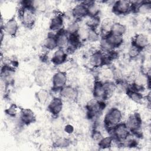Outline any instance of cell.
Segmentation results:
<instances>
[{"label": "cell", "mask_w": 151, "mask_h": 151, "mask_svg": "<svg viewBox=\"0 0 151 151\" xmlns=\"http://www.w3.org/2000/svg\"><path fill=\"white\" fill-rule=\"evenodd\" d=\"M20 121L24 124H29L35 120V116L32 110L29 109H22L19 113Z\"/></svg>", "instance_id": "cell-19"}, {"label": "cell", "mask_w": 151, "mask_h": 151, "mask_svg": "<svg viewBox=\"0 0 151 151\" xmlns=\"http://www.w3.org/2000/svg\"><path fill=\"white\" fill-rule=\"evenodd\" d=\"M92 93L94 98L99 100L104 101L105 99H107L103 84L102 82L99 80H96V81H94V85L93 86Z\"/></svg>", "instance_id": "cell-17"}, {"label": "cell", "mask_w": 151, "mask_h": 151, "mask_svg": "<svg viewBox=\"0 0 151 151\" xmlns=\"http://www.w3.org/2000/svg\"><path fill=\"white\" fill-rule=\"evenodd\" d=\"M141 51H142L140 50H139L138 48H137L136 47H135L134 45L132 44V45L129 48L128 55H129V57L132 59L136 58L139 55Z\"/></svg>", "instance_id": "cell-37"}, {"label": "cell", "mask_w": 151, "mask_h": 151, "mask_svg": "<svg viewBox=\"0 0 151 151\" xmlns=\"http://www.w3.org/2000/svg\"><path fill=\"white\" fill-rule=\"evenodd\" d=\"M87 6V16L89 17H99L100 12V5L95 1H91V2Z\"/></svg>", "instance_id": "cell-26"}, {"label": "cell", "mask_w": 151, "mask_h": 151, "mask_svg": "<svg viewBox=\"0 0 151 151\" xmlns=\"http://www.w3.org/2000/svg\"><path fill=\"white\" fill-rule=\"evenodd\" d=\"M70 140L64 137H58L54 142V146L57 147L64 148L69 146Z\"/></svg>", "instance_id": "cell-34"}, {"label": "cell", "mask_w": 151, "mask_h": 151, "mask_svg": "<svg viewBox=\"0 0 151 151\" xmlns=\"http://www.w3.org/2000/svg\"><path fill=\"white\" fill-rule=\"evenodd\" d=\"M104 137L103 134L100 131L97 129H94L91 133V139L97 145L101 140V139Z\"/></svg>", "instance_id": "cell-38"}, {"label": "cell", "mask_w": 151, "mask_h": 151, "mask_svg": "<svg viewBox=\"0 0 151 151\" xmlns=\"http://www.w3.org/2000/svg\"><path fill=\"white\" fill-rule=\"evenodd\" d=\"M59 94L63 100L65 99L69 101H76L78 96V90L71 85H66L63 87L59 91Z\"/></svg>", "instance_id": "cell-10"}, {"label": "cell", "mask_w": 151, "mask_h": 151, "mask_svg": "<svg viewBox=\"0 0 151 151\" xmlns=\"http://www.w3.org/2000/svg\"><path fill=\"white\" fill-rule=\"evenodd\" d=\"M103 37L114 49L116 48L119 47L123 44V38L122 36H119L110 32Z\"/></svg>", "instance_id": "cell-21"}, {"label": "cell", "mask_w": 151, "mask_h": 151, "mask_svg": "<svg viewBox=\"0 0 151 151\" xmlns=\"http://www.w3.org/2000/svg\"><path fill=\"white\" fill-rule=\"evenodd\" d=\"M43 47L49 51L58 48L55 34H49L47 35L43 42Z\"/></svg>", "instance_id": "cell-22"}, {"label": "cell", "mask_w": 151, "mask_h": 151, "mask_svg": "<svg viewBox=\"0 0 151 151\" xmlns=\"http://www.w3.org/2000/svg\"><path fill=\"white\" fill-rule=\"evenodd\" d=\"M65 131L67 133H71V132L73 131V127L71 126H67V127H65Z\"/></svg>", "instance_id": "cell-39"}, {"label": "cell", "mask_w": 151, "mask_h": 151, "mask_svg": "<svg viewBox=\"0 0 151 151\" xmlns=\"http://www.w3.org/2000/svg\"><path fill=\"white\" fill-rule=\"evenodd\" d=\"M55 37L58 48L66 49L69 44V35L65 31L64 29L55 34Z\"/></svg>", "instance_id": "cell-20"}, {"label": "cell", "mask_w": 151, "mask_h": 151, "mask_svg": "<svg viewBox=\"0 0 151 151\" xmlns=\"http://www.w3.org/2000/svg\"><path fill=\"white\" fill-rule=\"evenodd\" d=\"M114 22H113L110 19H104L103 21L100 22V31L101 34H103V36H105L106 35L108 34L110 32L111 28L112 26V24Z\"/></svg>", "instance_id": "cell-28"}, {"label": "cell", "mask_w": 151, "mask_h": 151, "mask_svg": "<svg viewBox=\"0 0 151 151\" xmlns=\"http://www.w3.org/2000/svg\"><path fill=\"white\" fill-rule=\"evenodd\" d=\"M123 114L122 111L117 107L110 109L106 114L104 118V124L108 131L122 122Z\"/></svg>", "instance_id": "cell-1"}, {"label": "cell", "mask_w": 151, "mask_h": 151, "mask_svg": "<svg viewBox=\"0 0 151 151\" xmlns=\"http://www.w3.org/2000/svg\"><path fill=\"white\" fill-rule=\"evenodd\" d=\"M112 9L113 12L117 15H126L132 11V3L129 1H117L114 2Z\"/></svg>", "instance_id": "cell-8"}, {"label": "cell", "mask_w": 151, "mask_h": 151, "mask_svg": "<svg viewBox=\"0 0 151 151\" xmlns=\"http://www.w3.org/2000/svg\"><path fill=\"white\" fill-rule=\"evenodd\" d=\"M127 95L133 101L136 103H141L144 100V96L142 91L136 90L133 87L127 89Z\"/></svg>", "instance_id": "cell-23"}, {"label": "cell", "mask_w": 151, "mask_h": 151, "mask_svg": "<svg viewBox=\"0 0 151 151\" xmlns=\"http://www.w3.org/2000/svg\"><path fill=\"white\" fill-rule=\"evenodd\" d=\"M109 60L107 55L101 50H97L93 52L90 56L89 63L93 68H99L103 66Z\"/></svg>", "instance_id": "cell-7"}, {"label": "cell", "mask_w": 151, "mask_h": 151, "mask_svg": "<svg viewBox=\"0 0 151 151\" xmlns=\"http://www.w3.org/2000/svg\"><path fill=\"white\" fill-rule=\"evenodd\" d=\"M103 83V82H102ZM103 86L105 90L106 94V98H109L111 96V95L114 92L116 88V85L113 81H106L103 83Z\"/></svg>", "instance_id": "cell-30"}, {"label": "cell", "mask_w": 151, "mask_h": 151, "mask_svg": "<svg viewBox=\"0 0 151 151\" xmlns=\"http://www.w3.org/2000/svg\"><path fill=\"white\" fill-rule=\"evenodd\" d=\"M100 40V34L97 31V29L90 28L88 30L87 41L90 42H96Z\"/></svg>", "instance_id": "cell-32"}, {"label": "cell", "mask_w": 151, "mask_h": 151, "mask_svg": "<svg viewBox=\"0 0 151 151\" xmlns=\"http://www.w3.org/2000/svg\"><path fill=\"white\" fill-rule=\"evenodd\" d=\"M150 78L148 73L141 71L134 76L132 80V87L139 91L145 90L150 86Z\"/></svg>", "instance_id": "cell-3"}, {"label": "cell", "mask_w": 151, "mask_h": 151, "mask_svg": "<svg viewBox=\"0 0 151 151\" xmlns=\"http://www.w3.org/2000/svg\"><path fill=\"white\" fill-rule=\"evenodd\" d=\"M88 18L86 21V25L90 28L97 29L100 25V20L99 17H89L87 16Z\"/></svg>", "instance_id": "cell-31"}, {"label": "cell", "mask_w": 151, "mask_h": 151, "mask_svg": "<svg viewBox=\"0 0 151 151\" xmlns=\"http://www.w3.org/2000/svg\"><path fill=\"white\" fill-rule=\"evenodd\" d=\"M35 97L40 104H45L50 99V93L48 90L42 88L37 91Z\"/></svg>", "instance_id": "cell-27"}, {"label": "cell", "mask_w": 151, "mask_h": 151, "mask_svg": "<svg viewBox=\"0 0 151 151\" xmlns=\"http://www.w3.org/2000/svg\"><path fill=\"white\" fill-rule=\"evenodd\" d=\"M71 14L74 19L76 21L86 18L87 16V6L83 2H81L73 6L71 11Z\"/></svg>", "instance_id": "cell-16"}, {"label": "cell", "mask_w": 151, "mask_h": 151, "mask_svg": "<svg viewBox=\"0 0 151 151\" xmlns=\"http://www.w3.org/2000/svg\"><path fill=\"white\" fill-rule=\"evenodd\" d=\"M142 118L137 113H133L130 114L127 118L124 124L133 134L137 136L142 127Z\"/></svg>", "instance_id": "cell-4"}, {"label": "cell", "mask_w": 151, "mask_h": 151, "mask_svg": "<svg viewBox=\"0 0 151 151\" xmlns=\"http://www.w3.org/2000/svg\"><path fill=\"white\" fill-rule=\"evenodd\" d=\"M67 60V53L64 49L57 48L52 56L51 61L56 66H58Z\"/></svg>", "instance_id": "cell-18"}, {"label": "cell", "mask_w": 151, "mask_h": 151, "mask_svg": "<svg viewBox=\"0 0 151 151\" xmlns=\"http://www.w3.org/2000/svg\"><path fill=\"white\" fill-rule=\"evenodd\" d=\"M126 31L127 28L124 24L119 22H114L112 24L110 32L113 34L123 37L126 34Z\"/></svg>", "instance_id": "cell-24"}, {"label": "cell", "mask_w": 151, "mask_h": 151, "mask_svg": "<svg viewBox=\"0 0 151 151\" xmlns=\"http://www.w3.org/2000/svg\"><path fill=\"white\" fill-rule=\"evenodd\" d=\"M68 77L67 73L58 71L52 77V89L55 91H59L67 84Z\"/></svg>", "instance_id": "cell-9"}, {"label": "cell", "mask_w": 151, "mask_h": 151, "mask_svg": "<svg viewBox=\"0 0 151 151\" xmlns=\"http://www.w3.org/2000/svg\"><path fill=\"white\" fill-rule=\"evenodd\" d=\"M29 6L37 12H44L47 9V5L44 1H31Z\"/></svg>", "instance_id": "cell-25"}, {"label": "cell", "mask_w": 151, "mask_h": 151, "mask_svg": "<svg viewBox=\"0 0 151 151\" xmlns=\"http://www.w3.org/2000/svg\"><path fill=\"white\" fill-rule=\"evenodd\" d=\"M21 110H19V108L16 104H11L6 110H5V113L6 114L11 117H15L18 113H20Z\"/></svg>", "instance_id": "cell-36"}, {"label": "cell", "mask_w": 151, "mask_h": 151, "mask_svg": "<svg viewBox=\"0 0 151 151\" xmlns=\"http://www.w3.org/2000/svg\"><path fill=\"white\" fill-rule=\"evenodd\" d=\"M63 109V100L60 97H53L48 103V110L54 116H58Z\"/></svg>", "instance_id": "cell-12"}, {"label": "cell", "mask_w": 151, "mask_h": 151, "mask_svg": "<svg viewBox=\"0 0 151 151\" xmlns=\"http://www.w3.org/2000/svg\"><path fill=\"white\" fill-rule=\"evenodd\" d=\"M19 18L27 27H32L36 20V12L30 6L22 5L19 10Z\"/></svg>", "instance_id": "cell-2"}, {"label": "cell", "mask_w": 151, "mask_h": 151, "mask_svg": "<svg viewBox=\"0 0 151 151\" xmlns=\"http://www.w3.org/2000/svg\"><path fill=\"white\" fill-rule=\"evenodd\" d=\"M104 107L103 101L99 100L95 98L90 99L86 104L87 113L91 118L98 116Z\"/></svg>", "instance_id": "cell-5"}, {"label": "cell", "mask_w": 151, "mask_h": 151, "mask_svg": "<svg viewBox=\"0 0 151 151\" xmlns=\"http://www.w3.org/2000/svg\"><path fill=\"white\" fill-rule=\"evenodd\" d=\"M113 140V138L111 136L104 137L101 139V140L99 142V143L98 144V146L100 149H109L112 146Z\"/></svg>", "instance_id": "cell-35"}, {"label": "cell", "mask_w": 151, "mask_h": 151, "mask_svg": "<svg viewBox=\"0 0 151 151\" xmlns=\"http://www.w3.org/2000/svg\"><path fill=\"white\" fill-rule=\"evenodd\" d=\"M80 27V24L78 23V21L74 20L71 21L67 26L66 28L64 29L65 31L69 35H76L77 33V31Z\"/></svg>", "instance_id": "cell-29"}, {"label": "cell", "mask_w": 151, "mask_h": 151, "mask_svg": "<svg viewBox=\"0 0 151 151\" xmlns=\"http://www.w3.org/2000/svg\"><path fill=\"white\" fill-rule=\"evenodd\" d=\"M132 44L142 51L149 47L150 44L149 38L145 34H137L133 37Z\"/></svg>", "instance_id": "cell-15"}, {"label": "cell", "mask_w": 151, "mask_h": 151, "mask_svg": "<svg viewBox=\"0 0 151 151\" xmlns=\"http://www.w3.org/2000/svg\"><path fill=\"white\" fill-rule=\"evenodd\" d=\"M18 29V22L15 17L8 19L1 26V30L3 31L4 34L11 37L15 36Z\"/></svg>", "instance_id": "cell-11"}, {"label": "cell", "mask_w": 151, "mask_h": 151, "mask_svg": "<svg viewBox=\"0 0 151 151\" xmlns=\"http://www.w3.org/2000/svg\"><path fill=\"white\" fill-rule=\"evenodd\" d=\"M88 30H89V28L87 26H86V25H80V27L77 31V35L81 41H87Z\"/></svg>", "instance_id": "cell-33"}, {"label": "cell", "mask_w": 151, "mask_h": 151, "mask_svg": "<svg viewBox=\"0 0 151 151\" xmlns=\"http://www.w3.org/2000/svg\"><path fill=\"white\" fill-rule=\"evenodd\" d=\"M64 19L61 14H55L50 20V29L55 34L64 29Z\"/></svg>", "instance_id": "cell-14"}, {"label": "cell", "mask_w": 151, "mask_h": 151, "mask_svg": "<svg viewBox=\"0 0 151 151\" xmlns=\"http://www.w3.org/2000/svg\"><path fill=\"white\" fill-rule=\"evenodd\" d=\"M14 77L15 71L14 68L8 65H4V66L2 67L1 73V81L8 86L14 81Z\"/></svg>", "instance_id": "cell-13"}, {"label": "cell", "mask_w": 151, "mask_h": 151, "mask_svg": "<svg viewBox=\"0 0 151 151\" xmlns=\"http://www.w3.org/2000/svg\"><path fill=\"white\" fill-rule=\"evenodd\" d=\"M110 131L111 132V136L121 143L123 142L132 133L124 123L122 122L116 125Z\"/></svg>", "instance_id": "cell-6"}]
</instances>
